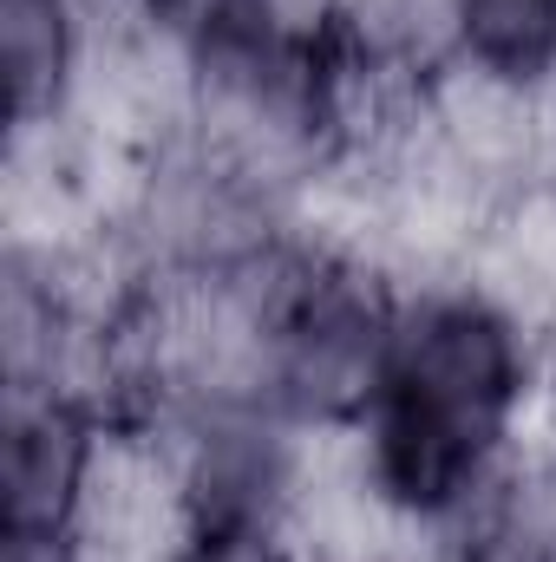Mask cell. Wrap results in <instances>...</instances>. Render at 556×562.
<instances>
[{
	"instance_id": "1",
	"label": "cell",
	"mask_w": 556,
	"mask_h": 562,
	"mask_svg": "<svg viewBox=\"0 0 556 562\" xmlns=\"http://www.w3.org/2000/svg\"><path fill=\"white\" fill-rule=\"evenodd\" d=\"M551 386L556 340L524 294L471 269L407 276L380 393L341 438L367 517L407 543L452 524L531 451Z\"/></svg>"
},
{
	"instance_id": "2",
	"label": "cell",
	"mask_w": 556,
	"mask_h": 562,
	"mask_svg": "<svg viewBox=\"0 0 556 562\" xmlns=\"http://www.w3.org/2000/svg\"><path fill=\"white\" fill-rule=\"evenodd\" d=\"M119 419L73 386L7 393L0 431V537H79Z\"/></svg>"
},
{
	"instance_id": "3",
	"label": "cell",
	"mask_w": 556,
	"mask_h": 562,
	"mask_svg": "<svg viewBox=\"0 0 556 562\" xmlns=\"http://www.w3.org/2000/svg\"><path fill=\"white\" fill-rule=\"evenodd\" d=\"M105 53L99 0H0V72L13 144L73 138L92 105Z\"/></svg>"
},
{
	"instance_id": "4",
	"label": "cell",
	"mask_w": 556,
	"mask_h": 562,
	"mask_svg": "<svg viewBox=\"0 0 556 562\" xmlns=\"http://www.w3.org/2000/svg\"><path fill=\"white\" fill-rule=\"evenodd\" d=\"M445 66L518 99H556V0H452Z\"/></svg>"
},
{
	"instance_id": "5",
	"label": "cell",
	"mask_w": 556,
	"mask_h": 562,
	"mask_svg": "<svg viewBox=\"0 0 556 562\" xmlns=\"http://www.w3.org/2000/svg\"><path fill=\"white\" fill-rule=\"evenodd\" d=\"M354 53L380 79H438L452 53V0H334Z\"/></svg>"
},
{
	"instance_id": "6",
	"label": "cell",
	"mask_w": 556,
	"mask_h": 562,
	"mask_svg": "<svg viewBox=\"0 0 556 562\" xmlns=\"http://www.w3.org/2000/svg\"><path fill=\"white\" fill-rule=\"evenodd\" d=\"M164 562H321L308 530L276 524H184Z\"/></svg>"
},
{
	"instance_id": "7",
	"label": "cell",
	"mask_w": 556,
	"mask_h": 562,
	"mask_svg": "<svg viewBox=\"0 0 556 562\" xmlns=\"http://www.w3.org/2000/svg\"><path fill=\"white\" fill-rule=\"evenodd\" d=\"M99 7H105V20H112V0H99Z\"/></svg>"
}]
</instances>
